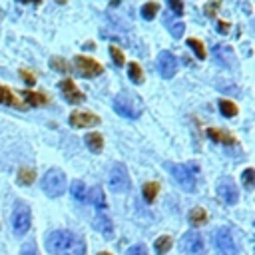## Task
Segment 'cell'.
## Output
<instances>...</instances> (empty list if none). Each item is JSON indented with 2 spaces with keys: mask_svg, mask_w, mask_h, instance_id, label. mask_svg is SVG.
Instances as JSON below:
<instances>
[{
  "mask_svg": "<svg viewBox=\"0 0 255 255\" xmlns=\"http://www.w3.org/2000/svg\"><path fill=\"white\" fill-rule=\"evenodd\" d=\"M46 247L54 255H86V243L72 231H52L46 237Z\"/></svg>",
  "mask_w": 255,
  "mask_h": 255,
  "instance_id": "obj_1",
  "label": "cell"
},
{
  "mask_svg": "<svg viewBox=\"0 0 255 255\" xmlns=\"http://www.w3.org/2000/svg\"><path fill=\"white\" fill-rule=\"evenodd\" d=\"M40 185H42V191L48 197L56 199V197L64 195V191H66V173L62 169H58V167H52L42 175Z\"/></svg>",
  "mask_w": 255,
  "mask_h": 255,
  "instance_id": "obj_2",
  "label": "cell"
},
{
  "mask_svg": "<svg viewBox=\"0 0 255 255\" xmlns=\"http://www.w3.org/2000/svg\"><path fill=\"white\" fill-rule=\"evenodd\" d=\"M165 167H167V171L171 173V177L175 179V183L183 191H187V193H193L195 191V183H197V179H195V167L185 165V163H165Z\"/></svg>",
  "mask_w": 255,
  "mask_h": 255,
  "instance_id": "obj_3",
  "label": "cell"
},
{
  "mask_svg": "<svg viewBox=\"0 0 255 255\" xmlns=\"http://www.w3.org/2000/svg\"><path fill=\"white\" fill-rule=\"evenodd\" d=\"M114 106V112L122 118H128V120H137L141 116V106L137 104V100L129 94H118L112 102Z\"/></svg>",
  "mask_w": 255,
  "mask_h": 255,
  "instance_id": "obj_4",
  "label": "cell"
},
{
  "mask_svg": "<svg viewBox=\"0 0 255 255\" xmlns=\"http://www.w3.org/2000/svg\"><path fill=\"white\" fill-rule=\"evenodd\" d=\"M10 223H12V231L22 237L30 231V225H32V213H30V207L26 203H16L14 205V211H12V217H10Z\"/></svg>",
  "mask_w": 255,
  "mask_h": 255,
  "instance_id": "obj_5",
  "label": "cell"
},
{
  "mask_svg": "<svg viewBox=\"0 0 255 255\" xmlns=\"http://www.w3.org/2000/svg\"><path fill=\"white\" fill-rule=\"evenodd\" d=\"M108 185L114 193H124L129 189V173L124 163H114L108 171Z\"/></svg>",
  "mask_w": 255,
  "mask_h": 255,
  "instance_id": "obj_6",
  "label": "cell"
},
{
  "mask_svg": "<svg viewBox=\"0 0 255 255\" xmlns=\"http://www.w3.org/2000/svg\"><path fill=\"white\" fill-rule=\"evenodd\" d=\"M74 64H76V70L80 72V76H84V78H96V76L104 74V66L90 56H76Z\"/></svg>",
  "mask_w": 255,
  "mask_h": 255,
  "instance_id": "obj_7",
  "label": "cell"
},
{
  "mask_svg": "<svg viewBox=\"0 0 255 255\" xmlns=\"http://www.w3.org/2000/svg\"><path fill=\"white\" fill-rule=\"evenodd\" d=\"M155 66H157L159 76H161L163 80H169V78H173L175 72H177V58H175L171 52L161 50L159 56H157V64H155Z\"/></svg>",
  "mask_w": 255,
  "mask_h": 255,
  "instance_id": "obj_8",
  "label": "cell"
},
{
  "mask_svg": "<svg viewBox=\"0 0 255 255\" xmlns=\"http://www.w3.org/2000/svg\"><path fill=\"white\" fill-rule=\"evenodd\" d=\"M179 247H181V251H183L185 255H201L205 243H203V237H201L197 231H187V233L181 237Z\"/></svg>",
  "mask_w": 255,
  "mask_h": 255,
  "instance_id": "obj_9",
  "label": "cell"
},
{
  "mask_svg": "<svg viewBox=\"0 0 255 255\" xmlns=\"http://www.w3.org/2000/svg\"><path fill=\"white\" fill-rule=\"evenodd\" d=\"M215 245H217V249L223 255H237L235 239H233V235H231V231L227 227L217 229V233H215Z\"/></svg>",
  "mask_w": 255,
  "mask_h": 255,
  "instance_id": "obj_10",
  "label": "cell"
},
{
  "mask_svg": "<svg viewBox=\"0 0 255 255\" xmlns=\"http://www.w3.org/2000/svg\"><path fill=\"white\" fill-rule=\"evenodd\" d=\"M58 88H60V92L64 94V100H66V102H70V104H82V102L86 100L84 92H82V90L76 86V82H74V80H70V78L62 80V82L58 84Z\"/></svg>",
  "mask_w": 255,
  "mask_h": 255,
  "instance_id": "obj_11",
  "label": "cell"
},
{
  "mask_svg": "<svg viewBox=\"0 0 255 255\" xmlns=\"http://www.w3.org/2000/svg\"><path fill=\"white\" fill-rule=\"evenodd\" d=\"M217 195L223 199V203H227V205H235L237 201H239V189H237V185L229 179V177H225V179H221L219 183H217Z\"/></svg>",
  "mask_w": 255,
  "mask_h": 255,
  "instance_id": "obj_12",
  "label": "cell"
},
{
  "mask_svg": "<svg viewBox=\"0 0 255 255\" xmlns=\"http://www.w3.org/2000/svg\"><path fill=\"white\" fill-rule=\"evenodd\" d=\"M100 122H102V118L92 112H72L68 118V124L72 128H94Z\"/></svg>",
  "mask_w": 255,
  "mask_h": 255,
  "instance_id": "obj_13",
  "label": "cell"
},
{
  "mask_svg": "<svg viewBox=\"0 0 255 255\" xmlns=\"http://www.w3.org/2000/svg\"><path fill=\"white\" fill-rule=\"evenodd\" d=\"M207 137H211L215 143L221 145H237V137L221 128H207Z\"/></svg>",
  "mask_w": 255,
  "mask_h": 255,
  "instance_id": "obj_14",
  "label": "cell"
},
{
  "mask_svg": "<svg viewBox=\"0 0 255 255\" xmlns=\"http://www.w3.org/2000/svg\"><path fill=\"white\" fill-rule=\"evenodd\" d=\"M213 56L225 68H233V64H235V54H233V50L229 46H219V44L213 46Z\"/></svg>",
  "mask_w": 255,
  "mask_h": 255,
  "instance_id": "obj_15",
  "label": "cell"
},
{
  "mask_svg": "<svg viewBox=\"0 0 255 255\" xmlns=\"http://www.w3.org/2000/svg\"><path fill=\"white\" fill-rule=\"evenodd\" d=\"M84 143H86V147H88L92 153H100V151L104 149V135H102L100 131H90V133H86Z\"/></svg>",
  "mask_w": 255,
  "mask_h": 255,
  "instance_id": "obj_16",
  "label": "cell"
},
{
  "mask_svg": "<svg viewBox=\"0 0 255 255\" xmlns=\"http://www.w3.org/2000/svg\"><path fill=\"white\" fill-rule=\"evenodd\" d=\"M94 225L98 227V231H102L104 237H112L114 235V225H112V219L106 215V213H98L96 219H94Z\"/></svg>",
  "mask_w": 255,
  "mask_h": 255,
  "instance_id": "obj_17",
  "label": "cell"
},
{
  "mask_svg": "<svg viewBox=\"0 0 255 255\" xmlns=\"http://www.w3.org/2000/svg\"><path fill=\"white\" fill-rule=\"evenodd\" d=\"M0 104H6V106H12V108H20V110H24L26 108V104H22L6 86H0Z\"/></svg>",
  "mask_w": 255,
  "mask_h": 255,
  "instance_id": "obj_18",
  "label": "cell"
},
{
  "mask_svg": "<svg viewBox=\"0 0 255 255\" xmlns=\"http://www.w3.org/2000/svg\"><path fill=\"white\" fill-rule=\"evenodd\" d=\"M70 193H72V197H74L76 201H80V203L88 201V187H86V183L80 181V179L72 181V185H70Z\"/></svg>",
  "mask_w": 255,
  "mask_h": 255,
  "instance_id": "obj_19",
  "label": "cell"
},
{
  "mask_svg": "<svg viewBox=\"0 0 255 255\" xmlns=\"http://www.w3.org/2000/svg\"><path fill=\"white\" fill-rule=\"evenodd\" d=\"M88 199L94 203V207H96V209H106V207H108L106 195H104V191H102V187H100V185H96V187H92V189H90Z\"/></svg>",
  "mask_w": 255,
  "mask_h": 255,
  "instance_id": "obj_20",
  "label": "cell"
},
{
  "mask_svg": "<svg viewBox=\"0 0 255 255\" xmlns=\"http://www.w3.org/2000/svg\"><path fill=\"white\" fill-rule=\"evenodd\" d=\"M217 108H219V112H221V116H225V118H235L237 116V104L235 102H231V100H227V98H221L219 102H217Z\"/></svg>",
  "mask_w": 255,
  "mask_h": 255,
  "instance_id": "obj_21",
  "label": "cell"
},
{
  "mask_svg": "<svg viewBox=\"0 0 255 255\" xmlns=\"http://www.w3.org/2000/svg\"><path fill=\"white\" fill-rule=\"evenodd\" d=\"M207 219H209V215H207V211H205L203 207H193V209L189 211V223L195 225V227L205 225Z\"/></svg>",
  "mask_w": 255,
  "mask_h": 255,
  "instance_id": "obj_22",
  "label": "cell"
},
{
  "mask_svg": "<svg viewBox=\"0 0 255 255\" xmlns=\"http://www.w3.org/2000/svg\"><path fill=\"white\" fill-rule=\"evenodd\" d=\"M173 247V239L169 235H159L155 241H153V251L157 255H165L169 249Z\"/></svg>",
  "mask_w": 255,
  "mask_h": 255,
  "instance_id": "obj_23",
  "label": "cell"
},
{
  "mask_svg": "<svg viewBox=\"0 0 255 255\" xmlns=\"http://www.w3.org/2000/svg\"><path fill=\"white\" fill-rule=\"evenodd\" d=\"M157 193H159V183H157V181H147V183H143L141 195H143V199H145L147 203H153V199L157 197Z\"/></svg>",
  "mask_w": 255,
  "mask_h": 255,
  "instance_id": "obj_24",
  "label": "cell"
},
{
  "mask_svg": "<svg viewBox=\"0 0 255 255\" xmlns=\"http://www.w3.org/2000/svg\"><path fill=\"white\" fill-rule=\"evenodd\" d=\"M128 76H129V80H131L135 86L143 84V70H141V66H139L137 62H129V64H128Z\"/></svg>",
  "mask_w": 255,
  "mask_h": 255,
  "instance_id": "obj_25",
  "label": "cell"
},
{
  "mask_svg": "<svg viewBox=\"0 0 255 255\" xmlns=\"http://www.w3.org/2000/svg\"><path fill=\"white\" fill-rule=\"evenodd\" d=\"M22 98L26 100V106H44L48 102V98L44 94H36V92H30V90H24Z\"/></svg>",
  "mask_w": 255,
  "mask_h": 255,
  "instance_id": "obj_26",
  "label": "cell"
},
{
  "mask_svg": "<svg viewBox=\"0 0 255 255\" xmlns=\"http://www.w3.org/2000/svg\"><path fill=\"white\" fill-rule=\"evenodd\" d=\"M36 179V171L32 167H20L18 171V183L20 185H32Z\"/></svg>",
  "mask_w": 255,
  "mask_h": 255,
  "instance_id": "obj_27",
  "label": "cell"
},
{
  "mask_svg": "<svg viewBox=\"0 0 255 255\" xmlns=\"http://www.w3.org/2000/svg\"><path fill=\"white\" fill-rule=\"evenodd\" d=\"M157 12H159V2H155V0L145 2V4L141 6V16H143L145 20H153Z\"/></svg>",
  "mask_w": 255,
  "mask_h": 255,
  "instance_id": "obj_28",
  "label": "cell"
},
{
  "mask_svg": "<svg viewBox=\"0 0 255 255\" xmlns=\"http://www.w3.org/2000/svg\"><path fill=\"white\" fill-rule=\"evenodd\" d=\"M165 26L169 28V34H171L173 38H181V36H183V30H185V24H183L181 20H177V22H173L171 18H165Z\"/></svg>",
  "mask_w": 255,
  "mask_h": 255,
  "instance_id": "obj_29",
  "label": "cell"
},
{
  "mask_svg": "<svg viewBox=\"0 0 255 255\" xmlns=\"http://www.w3.org/2000/svg\"><path fill=\"white\" fill-rule=\"evenodd\" d=\"M187 46L195 52V56H197L199 60H205L207 54H205V46H203L201 40H197V38H189V40H187Z\"/></svg>",
  "mask_w": 255,
  "mask_h": 255,
  "instance_id": "obj_30",
  "label": "cell"
},
{
  "mask_svg": "<svg viewBox=\"0 0 255 255\" xmlns=\"http://www.w3.org/2000/svg\"><path fill=\"white\" fill-rule=\"evenodd\" d=\"M110 56H112V60H114V64L118 66V68H122L124 64H126V58H124V52L118 48V46H112L110 48Z\"/></svg>",
  "mask_w": 255,
  "mask_h": 255,
  "instance_id": "obj_31",
  "label": "cell"
},
{
  "mask_svg": "<svg viewBox=\"0 0 255 255\" xmlns=\"http://www.w3.org/2000/svg\"><path fill=\"white\" fill-rule=\"evenodd\" d=\"M241 179H243V185L247 189H253V183H255V171L253 167H247L243 173H241Z\"/></svg>",
  "mask_w": 255,
  "mask_h": 255,
  "instance_id": "obj_32",
  "label": "cell"
},
{
  "mask_svg": "<svg viewBox=\"0 0 255 255\" xmlns=\"http://www.w3.org/2000/svg\"><path fill=\"white\" fill-rule=\"evenodd\" d=\"M52 68L54 70H58V72H68L70 70V66L66 64V60H62V58H52Z\"/></svg>",
  "mask_w": 255,
  "mask_h": 255,
  "instance_id": "obj_33",
  "label": "cell"
},
{
  "mask_svg": "<svg viewBox=\"0 0 255 255\" xmlns=\"http://www.w3.org/2000/svg\"><path fill=\"white\" fill-rule=\"evenodd\" d=\"M167 4L171 8V12H175V18H179L183 14V2L181 0H167Z\"/></svg>",
  "mask_w": 255,
  "mask_h": 255,
  "instance_id": "obj_34",
  "label": "cell"
},
{
  "mask_svg": "<svg viewBox=\"0 0 255 255\" xmlns=\"http://www.w3.org/2000/svg\"><path fill=\"white\" fill-rule=\"evenodd\" d=\"M126 255H147V251H145V245L135 243V245H131V247L126 251Z\"/></svg>",
  "mask_w": 255,
  "mask_h": 255,
  "instance_id": "obj_35",
  "label": "cell"
},
{
  "mask_svg": "<svg viewBox=\"0 0 255 255\" xmlns=\"http://www.w3.org/2000/svg\"><path fill=\"white\" fill-rule=\"evenodd\" d=\"M20 255H38V249H36V245H34V243H26V245L22 247Z\"/></svg>",
  "mask_w": 255,
  "mask_h": 255,
  "instance_id": "obj_36",
  "label": "cell"
},
{
  "mask_svg": "<svg viewBox=\"0 0 255 255\" xmlns=\"http://www.w3.org/2000/svg\"><path fill=\"white\" fill-rule=\"evenodd\" d=\"M20 76L24 78V82H26V84H34V82H36V76H34V74H30L28 70H20Z\"/></svg>",
  "mask_w": 255,
  "mask_h": 255,
  "instance_id": "obj_37",
  "label": "cell"
},
{
  "mask_svg": "<svg viewBox=\"0 0 255 255\" xmlns=\"http://www.w3.org/2000/svg\"><path fill=\"white\" fill-rule=\"evenodd\" d=\"M219 8V2H213V4H209V6H205V14L207 16H215V10Z\"/></svg>",
  "mask_w": 255,
  "mask_h": 255,
  "instance_id": "obj_38",
  "label": "cell"
},
{
  "mask_svg": "<svg viewBox=\"0 0 255 255\" xmlns=\"http://www.w3.org/2000/svg\"><path fill=\"white\" fill-rule=\"evenodd\" d=\"M229 28H231V24H229V22H221V20L217 22V30H219V34H227V30H229Z\"/></svg>",
  "mask_w": 255,
  "mask_h": 255,
  "instance_id": "obj_39",
  "label": "cell"
},
{
  "mask_svg": "<svg viewBox=\"0 0 255 255\" xmlns=\"http://www.w3.org/2000/svg\"><path fill=\"white\" fill-rule=\"evenodd\" d=\"M98 255H112V253H108V251H100Z\"/></svg>",
  "mask_w": 255,
  "mask_h": 255,
  "instance_id": "obj_40",
  "label": "cell"
},
{
  "mask_svg": "<svg viewBox=\"0 0 255 255\" xmlns=\"http://www.w3.org/2000/svg\"><path fill=\"white\" fill-rule=\"evenodd\" d=\"M32 2H34V4H40V0H32Z\"/></svg>",
  "mask_w": 255,
  "mask_h": 255,
  "instance_id": "obj_41",
  "label": "cell"
},
{
  "mask_svg": "<svg viewBox=\"0 0 255 255\" xmlns=\"http://www.w3.org/2000/svg\"><path fill=\"white\" fill-rule=\"evenodd\" d=\"M20 2H30V0H20Z\"/></svg>",
  "mask_w": 255,
  "mask_h": 255,
  "instance_id": "obj_42",
  "label": "cell"
},
{
  "mask_svg": "<svg viewBox=\"0 0 255 255\" xmlns=\"http://www.w3.org/2000/svg\"><path fill=\"white\" fill-rule=\"evenodd\" d=\"M58 2H60V4H62V2H64V0H58Z\"/></svg>",
  "mask_w": 255,
  "mask_h": 255,
  "instance_id": "obj_43",
  "label": "cell"
}]
</instances>
